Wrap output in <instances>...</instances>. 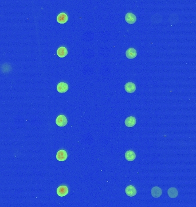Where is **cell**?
<instances>
[{
	"label": "cell",
	"instance_id": "cell-1",
	"mask_svg": "<svg viewBox=\"0 0 196 207\" xmlns=\"http://www.w3.org/2000/svg\"><path fill=\"white\" fill-rule=\"evenodd\" d=\"M56 123L59 127L65 126L68 123V120L67 119V117L62 114L58 116L56 118Z\"/></svg>",
	"mask_w": 196,
	"mask_h": 207
},
{
	"label": "cell",
	"instance_id": "cell-2",
	"mask_svg": "<svg viewBox=\"0 0 196 207\" xmlns=\"http://www.w3.org/2000/svg\"><path fill=\"white\" fill-rule=\"evenodd\" d=\"M68 90V85L65 82H60L57 85V91L60 93L67 92Z\"/></svg>",
	"mask_w": 196,
	"mask_h": 207
},
{
	"label": "cell",
	"instance_id": "cell-3",
	"mask_svg": "<svg viewBox=\"0 0 196 207\" xmlns=\"http://www.w3.org/2000/svg\"><path fill=\"white\" fill-rule=\"evenodd\" d=\"M67 153L64 150H60L57 153L56 159L59 161H65L67 159Z\"/></svg>",
	"mask_w": 196,
	"mask_h": 207
},
{
	"label": "cell",
	"instance_id": "cell-4",
	"mask_svg": "<svg viewBox=\"0 0 196 207\" xmlns=\"http://www.w3.org/2000/svg\"><path fill=\"white\" fill-rule=\"evenodd\" d=\"M68 193V189L67 186L65 185H61L58 187L57 189V194L60 197L65 196Z\"/></svg>",
	"mask_w": 196,
	"mask_h": 207
},
{
	"label": "cell",
	"instance_id": "cell-5",
	"mask_svg": "<svg viewBox=\"0 0 196 207\" xmlns=\"http://www.w3.org/2000/svg\"><path fill=\"white\" fill-rule=\"evenodd\" d=\"M126 194L129 197H134L137 194V190L133 185H128L125 189Z\"/></svg>",
	"mask_w": 196,
	"mask_h": 207
},
{
	"label": "cell",
	"instance_id": "cell-6",
	"mask_svg": "<svg viewBox=\"0 0 196 207\" xmlns=\"http://www.w3.org/2000/svg\"><path fill=\"white\" fill-rule=\"evenodd\" d=\"M125 91L128 93H133L136 91V86L133 82H127L124 85Z\"/></svg>",
	"mask_w": 196,
	"mask_h": 207
},
{
	"label": "cell",
	"instance_id": "cell-7",
	"mask_svg": "<svg viewBox=\"0 0 196 207\" xmlns=\"http://www.w3.org/2000/svg\"><path fill=\"white\" fill-rule=\"evenodd\" d=\"M125 20L127 23L133 24L136 22L137 17L135 15L132 13H127L125 16Z\"/></svg>",
	"mask_w": 196,
	"mask_h": 207
},
{
	"label": "cell",
	"instance_id": "cell-8",
	"mask_svg": "<svg viewBox=\"0 0 196 207\" xmlns=\"http://www.w3.org/2000/svg\"><path fill=\"white\" fill-rule=\"evenodd\" d=\"M136 119L133 116L128 117L125 120L124 124L127 127H133L136 124Z\"/></svg>",
	"mask_w": 196,
	"mask_h": 207
},
{
	"label": "cell",
	"instance_id": "cell-9",
	"mask_svg": "<svg viewBox=\"0 0 196 207\" xmlns=\"http://www.w3.org/2000/svg\"><path fill=\"white\" fill-rule=\"evenodd\" d=\"M126 55L128 59H134L137 56V52L135 49L133 48H130L126 51Z\"/></svg>",
	"mask_w": 196,
	"mask_h": 207
},
{
	"label": "cell",
	"instance_id": "cell-10",
	"mask_svg": "<svg viewBox=\"0 0 196 207\" xmlns=\"http://www.w3.org/2000/svg\"><path fill=\"white\" fill-rule=\"evenodd\" d=\"M68 20V16L65 13H61L57 16V21L60 24H65Z\"/></svg>",
	"mask_w": 196,
	"mask_h": 207
},
{
	"label": "cell",
	"instance_id": "cell-11",
	"mask_svg": "<svg viewBox=\"0 0 196 207\" xmlns=\"http://www.w3.org/2000/svg\"><path fill=\"white\" fill-rule=\"evenodd\" d=\"M125 158L128 161H133L136 158V154L132 150H128L125 153Z\"/></svg>",
	"mask_w": 196,
	"mask_h": 207
},
{
	"label": "cell",
	"instance_id": "cell-12",
	"mask_svg": "<svg viewBox=\"0 0 196 207\" xmlns=\"http://www.w3.org/2000/svg\"><path fill=\"white\" fill-rule=\"evenodd\" d=\"M162 189L158 186H155L153 188L151 189V195L153 197L158 198L162 195Z\"/></svg>",
	"mask_w": 196,
	"mask_h": 207
},
{
	"label": "cell",
	"instance_id": "cell-13",
	"mask_svg": "<svg viewBox=\"0 0 196 207\" xmlns=\"http://www.w3.org/2000/svg\"><path fill=\"white\" fill-rule=\"evenodd\" d=\"M68 54L67 49L64 47H60L57 50V55L60 58H64Z\"/></svg>",
	"mask_w": 196,
	"mask_h": 207
},
{
	"label": "cell",
	"instance_id": "cell-14",
	"mask_svg": "<svg viewBox=\"0 0 196 207\" xmlns=\"http://www.w3.org/2000/svg\"><path fill=\"white\" fill-rule=\"evenodd\" d=\"M168 194L170 198H176L178 196V192L177 189L174 188H170L168 191Z\"/></svg>",
	"mask_w": 196,
	"mask_h": 207
}]
</instances>
